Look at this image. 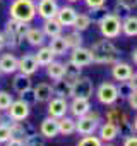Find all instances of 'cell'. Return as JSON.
Listing matches in <instances>:
<instances>
[{
  "label": "cell",
  "instance_id": "obj_1",
  "mask_svg": "<svg viewBox=\"0 0 137 146\" xmlns=\"http://www.w3.org/2000/svg\"><path fill=\"white\" fill-rule=\"evenodd\" d=\"M89 50H91V55H93V62L94 64L111 65V64H115V62L120 60V50L108 38L94 41Z\"/></svg>",
  "mask_w": 137,
  "mask_h": 146
},
{
  "label": "cell",
  "instance_id": "obj_2",
  "mask_svg": "<svg viewBox=\"0 0 137 146\" xmlns=\"http://www.w3.org/2000/svg\"><path fill=\"white\" fill-rule=\"evenodd\" d=\"M9 14L12 19L29 24L36 17V4L34 0H14L9 7Z\"/></svg>",
  "mask_w": 137,
  "mask_h": 146
},
{
  "label": "cell",
  "instance_id": "obj_3",
  "mask_svg": "<svg viewBox=\"0 0 137 146\" xmlns=\"http://www.w3.org/2000/svg\"><path fill=\"white\" fill-rule=\"evenodd\" d=\"M98 26L103 38H108V40H115L122 33V19L113 12H105L98 19Z\"/></svg>",
  "mask_w": 137,
  "mask_h": 146
},
{
  "label": "cell",
  "instance_id": "obj_4",
  "mask_svg": "<svg viewBox=\"0 0 137 146\" xmlns=\"http://www.w3.org/2000/svg\"><path fill=\"white\" fill-rule=\"evenodd\" d=\"M99 113L98 112H88L86 115H81L77 117L76 120V132H79L81 136H89V134H94L99 127Z\"/></svg>",
  "mask_w": 137,
  "mask_h": 146
},
{
  "label": "cell",
  "instance_id": "obj_5",
  "mask_svg": "<svg viewBox=\"0 0 137 146\" xmlns=\"http://www.w3.org/2000/svg\"><path fill=\"white\" fill-rule=\"evenodd\" d=\"M94 93V86H93V81L89 78H82L79 76L74 83H72V88H70V96L72 98H91Z\"/></svg>",
  "mask_w": 137,
  "mask_h": 146
},
{
  "label": "cell",
  "instance_id": "obj_6",
  "mask_svg": "<svg viewBox=\"0 0 137 146\" xmlns=\"http://www.w3.org/2000/svg\"><path fill=\"white\" fill-rule=\"evenodd\" d=\"M96 98L101 105H115L118 100L117 86L113 83H101L96 90Z\"/></svg>",
  "mask_w": 137,
  "mask_h": 146
},
{
  "label": "cell",
  "instance_id": "obj_7",
  "mask_svg": "<svg viewBox=\"0 0 137 146\" xmlns=\"http://www.w3.org/2000/svg\"><path fill=\"white\" fill-rule=\"evenodd\" d=\"M7 112V117L11 120H16V122H21V120H26L29 117V105L24 103L21 98L19 100H12L11 107L5 110Z\"/></svg>",
  "mask_w": 137,
  "mask_h": 146
},
{
  "label": "cell",
  "instance_id": "obj_8",
  "mask_svg": "<svg viewBox=\"0 0 137 146\" xmlns=\"http://www.w3.org/2000/svg\"><path fill=\"white\" fill-rule=\"evenodd\" d=\"M67 112H68V102H67V98L55 96V98L48 100V115L50 117L60 119V117L67 115Z\"/></svg>",
  "mask_w": 137,
  "mask_h": 146
},
{
  "label": "cell",
  "instance_id": "obj_9",
  "mask_svg": "<svg viewBox=\"0 0 137 146\" xmlns=\"http://www.w3.org/2000/svg\"><path fill=\"white\" fill-rule=\"evenodd\" d=\"M70 62L76 64L77 67H88L93 64V55H91V50L89 48H84V46H77L72 50L70 53Z\"/></svg>",
  "mask_w": 137,
  "mask_h": 146
},
{
  "label": "cell",
  "instance_id": "obj_10",
  "mask_svg": "<svg viewBox=\"0 0 137 146\" xmlns=\"http://www.w3.org/2000/svg\"><path fill=\"white\" fill-rule=\"evenodd\" d=\"M38 69H40V65H38V62H36L33 53H26L21 58H17V70L22 72V74L33 76L34 72H38Z\"/></svg>",
  "mask_w": 137,
  "mask_h": 146
},
{
  "label": "cell",
  "instance_id": "obj_11",
  "mask_svg": "<svg viewBox=\"0 0 137 146\" xmlns=\"http://www.w3.org/2000/svg\"><path fill=\"white\" fill-rule=\"evenodd\" d=\"M58 11V4L57 0H40V4L36 5V14L45 21V19H51L57 16Z\"/></svg>",
  "mask_w": 137,
  "mask_h": 146
},
{
  "label": "cell",
  "instance_id": "obj_12",
  "mask_svg": "<svg viewBox=\"0 0 137 146\" xmlns=\"http://www.w3.org/2000/svg\"><path fill=\"white\" fill-rule=\"evenodd\" d=\"M40 134L45 137V139H53L58 136V119H53V117H46L41 120L40 124Z\"/></svg>",
  "mask_w": 137,
  "mask_h": 146
},
{
  "label": "cell",
  "instance_id": "obj_13",
  "mask_svg": "<svg viewBox=\"0 0 137 146\" xmlns=\"http://www.w3.org/2000/svg\"><path fill=\"white\" fill-rule=\"evenodd\" d=\"M113 67H111V76H113V79L115 81H127V79H130L132 78V74H134V69H132V65H128V64H125V62H115V64H111Z\"/></svg>",
  "mask_w": 137,
  "mask_h": 146
},
{
  "label": "cell",
  "instance_id": "obj_14",
  "mask_svg": "<svg viewBox=\"0 0 137 146\" xmlns=\"http://www.w3.org/2000/svg\"><path fill=\"white\" fill-rule=\"evenodd\" d=\"M28 28H29V24L28 23H22V21H17V19H9L7 23H5V35H9V36H16V38H22L24 40V33L28 31Z\"/></svg>",
  "mask_w": 137,
  "mask_h": 146
},
{
  "label": "cell",
  "instance_id": "obj_15",
  "mask_svg": "<svg viewBox=\"0 0 137 146\" xmlns=\"http://www.w3.org/2000/svg\"><path fill=\"white\" fill-rule=\"evenodd\" d=\"M76 17H77V11H76L74 7H70V5L58 7L57 16H55V19H57L62 26H72L74 21H76Z\"/></svg>",
  "mask_w": 137,
  "mask_h": 146
},
{
  "label": "cell",
  "instance_id": "obj_16",
  "mask_svg": "<svg viewBox=\"0 0 137 146\" xmlns=\"http://www.w3.org/2000/svg\"><path fill=\"white\" fill-rule=\"evenodd\" d=\"M89 110H91V103L88 98H72V102L68 103V112L76 119L81 115H86Z\"/></svg>",
  "mask_w": 137,
  "mask_h": 146
},
{
  "label": "cell",
  "instance_id": "obj_17",
  "mask_svg": "<svg viewBox=\"0 0 137 146\" xmlns=\"http://www.w3.org/2000/svg\"><path fill=\"white\" fill-rule=\"evenodd\" d=\"M17 72V57L12 53H4L0 57V74H16Z\"/></svg>",
  "mask_w": 137,
  "mask_h": 146
},
{
  "label": "cell",
  "instance_id": "obj_18",
  "mask_svg": "<svg viewBox=\"0 0 137 146\" xmlns=\"http://www.w3.org/2000/svg\"><path fill=\"white\" fill-rule=\"evenodd\" d=\"M99 139L103 141V143H111L113 139H117L118 137V129H117V125L113 124V122H110V120H106L105 124H101L99 127Z\"/></svg>",
  "mask_w": 137,
  "mask_h": 146
},
{
  "label": "cell",
  "instance_id": "obj_19",
  "mask_svg": "<svg viewBox=\"0 0 137 146\" xmlns=\"http://www.w3.org/2000/svg\"><path fill=\"white\" fill-rule=\"evenodd\" d=\"M117 93H118V98H123V100H127L130 95H134L135 93V74H132V78L127 81H118Z\"/></svg>",
  "mask_w": 137,
  "mask_h": 146
},
{
  "label": "cell",
  "instance_id": "obj_20",
  "mask_svg": "<svg viewBox=\"0 0 137 146\" xmlns=\"http://www.w3.org/2000/svg\"><path fill=\"white\" fill-rule=\"evenodd\" d=\"M24 40L31 45V46H41L46 40L45 33L38 28H28V31L24 33Z\"/></svg>",
  "mask_w": 137,
  "mask_h": 146
},
{
  "label": "cell",
  "instance_id": "obj_21",
  "mask_svg": "<svg viewBox=\"0 0 137 146\" xmlns=\"http://www.w3.org/2000/svg\"><path fill=\"white\" fill-rule=\"evenodd\" d=\"M70 88H72V83H68L65 78H60L55 81V84L51 86V91L55 96H60V98H68L70 96Z\"/></svg>",
  "mask_w": 137,
  "mask_h": 146
},
{
  "label": "cell",
  "instance_id": "obj_22",
  "mask_svg": "<svg viewBox=\"0 0 137 146\" xmlns=\"http://www.w3.org/2000/svg\"><path fill=\"white\" fill-rule=\"evenodd\" d=\"M62 24L55 19V17H51V19H45V23H43V28H41V31L45 33V36H48V38H53V36H58V35H62Z\"/></svg>",
  "mask_w": 137,
  "mask_h": 146
},
{
  "label": "cell",
  "instance_id": "obj_23",
  "mask_svg": "<svg viewBox=\"0 0 137 146\" xmlns=\"http://www.w3.org/2000/svg\"><path fill=\"white\" fill-rule=\"evenodd\" d=\"M33 91H34V96H36V103H46L53 96L51 84H48V83H40Z\"/></svg>",
  "mask_w": 137,
  "mask_h": 146
},
{
  "label": "cell",
  "instance_id": "obj_24",
  "mask_svg": "<svg viewBox=\"0 0 137 146\" xmlns=\"http://www.w3.org/2000/svg\"><path fill=\"white\" fill-rule=\"evenodd\" d=\"M12 86H14V90H16L17 93H22V91H26V90L33 88L31 76H26V74H22V72H19V70H17V74H16V76H14V79H12Z\"/></svg>",
  "mask_w": 137,
  "mask_h": 146
},
{
  "label": "cell",
  "instance_id": "obj_25",
  "mask_svg": "<svg viewBox=\"0 0 137 146\" xmlns=\"http://www.w3.org/2000/svg\"><path fill=\"white\" fill-rule=\"evenodd\" d=\"M122 33L128 38H134L137 35V17L135 14H128L122 21Z\"/></svg>",
  "mask_w": 137,
  "mask_h": 146
},
{
  "label": "cell",
  "instance_id": "obj_26",
  "mask_svg": "<svg viewBox=\"0 0 137 146\" xmlns=\"http://www.w3.org/2000/svg\"><path fill=\"white\" fill-rule=\"evenodd\" d=\"M74 132H76V120L72 117L63 115V117L58 119V134H62V136H70Z\"/></svg>",
  "mask_w": 137,
  "mask_h": 146
},
{
  "label": "cell",
  "instance_id": "obj_27",
  "mask_svg": "<svg viewBox=\"0 0 137 146\" xmlns=\"http://www.w3.org/2000/svg\"><path fill=\"white\" fill-rule=\"evenodd\" d=\"M34 55V58H36V62H38V65H41V67H46L50 62H53L55 60V55H53V52L48 48V46H40V50L36 52V53H33Z\"/></svg>",
  "mask_w": 137,
  "mask_h": 146
},
{
  "label": "cell",
  "instance_id": "obj_28",
  "mask_svg": "<svg viewBox=\"0 0 137 146\" xmlns=\"http://www.w3.org/2000/svg\"><path fill=\"white\" fill-rule=\"evenodd\" d=\"M48 48L53 52V55H65V52L68 50V48H67V45H65V40H63V36H62V35L53 36V38L50 40Z\"/></svg>",
  "mask_w": 137,
  "mask_h": 146
},
{
  "label": "cell",
  "instance_id": "obj_29",
  "mask_svg": "<svg viewBox=\"0 0 137 146\" xmlns=\"http://www.w3.org/2000/svg\"><path fill=\"white\" fill-rule=\"evenodd\" d=\"M79 76H81V67H77V65L72 64L70 60H68L67 64H63V78H65L68 83H74Z\"/></svg>",
  "mask_w": 137,
  "mask_h": 146
},
{
  "label": "cell",
  "instance_id": "obj_30",
  "mask_svg": "<svg viewBox=\"0 0 137 146\" xmlns=\"http://www.w3.org/2000/svg\"><path fill=\"white\" fill-rule=\"evenodd\" d=\"M46 74H48V78L53 79V81L63 78V64H62V62H57V60L50 62V64L46 65Z\"/></svg>",
  "mask_w": 137,
  "mask_h": 146
},
{
  "label": "cell",
  "instance_id": "obj_31",
  "mask_svg": "<svg viewBox=\"0 0 137 146\" xmlns=\"http://www.w3.org/2000/svg\"><path fill=\"white\" fill-rule=\"evenodd\" d=\"M63 40H65L67 48H70V50H74V48H77V46H82V36H81V31L67 33V35L63 36Z\"/></svg>",
  "mask_w": 137,
  "mask_h": 146
},
{
  "label": "cell",
  "instance_id": "obj_32",
  "mask_svg": "<svg viewBox=\"0 0 137 146\" xmlns=\"http://www.w3.org/2000/svg\"><path fill=\"white\" fill-rule=\"evenodd\" d=\"M91 17L88 16V14H77V17H76V21H74V24H72V28L76 29V31H86L89 26H91Z\"/></svg>",
  "mask_w": 137,
  "mask_h": 146
},
{
  "label": "cell",
  "instance_id": "obj_33",
  "mask_svg": "<svg viewBox=\"0 0 137 146\" xmlns=\"http://www.w3.org/2000/svg\"><path fill=\"white\" fill-rule=\"evenodd\" d=\"M106 120L113 122L115 125H120V124H123L125 120H128V117H127L123 112H120V108H111V110L106 113Z\"/></svg>",
  "mask_w": 137,
  "mask_h": 146
},
{
  "label": "cell",
  "instance_id": "obj_34",
  "mask_svg": "<svg viewBox=\"0 0 137 146\" xmlns=\"http://www.w3.org/2000/svg\"><path fill=\"white\" fill-rule=\"evenodd\" d=\"M22 141H24V146H45V137L40 132H33L26 136Z\"/></svg>",
  "mask_w": 137,
  "mask_h": 146
},
{
  "label": "cell",
  "instance_id": "obj_35",
  "mask_svg": "<svg viewBox=\"0 0 137 146\" xmlns=\"http://www.w3.org/2000/svg\"><path fill=\"white\" fill-rule=\"evenodd\" d=\"M76 146H103V141L98 136L89 134V136H84L82 139H79V143Z\"/></svg>",
  "mask_w": 137,
  "mask_h": 146
},
{
  "label": "cell",
  "instance_id": "obj_36",
  "mask_svg": "<svg viewBox=\"0 0 137 146\" xmlns=\"http://www.w3.org/2000/svg\"><path fill=\"white\" fill-rule=\"evenodd\" d=\"M130 12H132V7H130V5H127V4H123V2H117V5H115V11H113V14H117L120 19L127 17Z\"/></svg>",
  "mask_w": 137,
  "mask_h": 146
},
{
  "label": "cell",
  "instance_id": "obj_37",
  "mask_svg": "<svg viewBox=\"0 0 137 146\" xmlns=\"http://www.w3.org/2000/svg\"><path fill=\"white\" fill-rule=\"evenodd\" d=\"M9 125H11V137H16V139H22L24 137V131H22V124L21 122L12 120V124H9Z\"/></svg>",
  "mask_w": 137,
  "mask_h": 146
},
{
  "label": "cell",
  "instance_id": "obj_38",
  "mask_svg": "<svg viewBox=\"0 0 137 146\" xmlns=\"http://www.w3.org/2000/svg\"><path fill=\"white\" fill-rule=\"evenodd\" d=\"M11 139V125L7 122H0V144H4Z\"/></svg>",
  "mask_w": 137,
  "mask_h": 146
},
{
  "label": "cell",
  "instance_id": "obj_39",
  "mask_svg": "<svg viewBox=\"0 0 137 146\" xmlns=\"http://www.w3.org/2000/svg\"><path fill=\"white\" fill-rule=\"evenodd\" d=\"M12 95L7 91H0V110H7L12 103Z\"/></svg>",
  "mask_w": 137,
  "mask_h": 146
},
{
  "label": "cell",
  "instance_id": "obj_40",
  "mask_svg": "<svg viewBox=\"0 0 137 146\" xmlns=\"http://www.w3.org/2000/svg\"><path fill=\"white\" fill-rule=\"evenodd\" d=\"M19 95H21V100H22L24 103H28L29 107L36 103V96H34L33 88H29V90H26V91H22V93H19Z\"/></svg>",
  "mask_w": 137,
  "mask_h": 146
},
{
  "label": "cell",
  "instance_id": "obj_41",
  "mask_svg": "<svg viewBox=\"0 0 137 146\" xmlns=\"http://www.w3.org/2000/svg\"><path fill=\"white\" fill-rule=\"evenodd\" d=\"M88 9H103L106 5V0H84Z\"/></svg>",
  "mask_w": 137,
  "mask_h": 146
},
{
  "label": "cell",
  "instance_id": "obj_42",
  "mask_svg": "<svg viewBox=\"0 0 137 146\" xmlns=\"http://www.w3.org/2000/svg\"><path fill=\"white\" fill-rule=\"evenodd\" d=\"M123 146H137V137H135V134H130V136L123 137Z\"/></svg>",
  "mask_w": 137,
  "mask_h": 146
},
{
  "label": "cell",
  "instance_id": "obj_43",
  "mask_svg": "<svg viewBox=\"0 0 137 146\" xmlns=\"http://www.w3.org/2000/svg\"><path fill=\"white\" fill-rule=\"evenodd\" d=\"M5 146H24V141L22 139H16V137H11L7 143H4Z\"/></svg>",
  "mask_w": 137,
  "mask_h": 146
},
{
  "label": "cell",
  "instance_id": "obj_44",
  "mask_svg": "<svg viewBox=\"0 0 137 146\" xmlns=\"http://www.w3.org/2000/svg\"><path fill=\"white\" fill-rule=\"evenodd\" d=\"M127 102H128V105H130V108H137V95L134 93V95H130L128 98H127Z\"/></svg>",
  "mask_w": 137,
  "mask_h": 146
},
{
  "label": "cell",
  "instance_id": "obj_45",
  "mask_svg": "<svg viewBox=\"0 0 137 146\" xmlns=\"http://www.w3.org/2000/svg\"><path fill=\"white\" fill-rule=\"evenodd\" d=\"M4 48H5V36H4V33H0V52Z\"/></svg>",
  "mask_w": 137,
  "mask_h": 146
},
{
  "label": "cell",
  "instance_id": "obj_46",
  "mask_svg": "<svg viewBox=\"0 0 137 146\" xmlns=\"http://www.w3.org/2000/svg\"><path fill=\"white\" fill-rule=\"evenodd\" d=\"M118 2H123V4H127V5H130V7L135 5V0H118Z\"/></svg>",
  "mask_w": 137,
  "mask_h": 146
},
{
  "label": "cell",
  "instance_id": "obj_47",
  "mask_svg": "<svg viewBox=\"0 0 137 146\" xmlns=\"http://www.w3.org/2000/svg\"><path fill=\"white\" fill-rule=\"evenodd\" d=\"M132 60H134V62L137 60V52H135V50H132Z\"/></svg>",
  "mask_w": 137,
  "mask_h": 146
},
{
  "label": "cell",
  "instance_id": "obj_48",
  "mask_svg": "<svg viewBox=\"0 0 137 146\" xmlns=\"http://www.w3.org/2000/svg\"><path fill=\"white\" fill-rule=\"evenodd\" d=\"M67 2H79V0H67Z\"/></svg>",
  "mask_w": 137,
  "mask_h": 146
},
{
  "label": "cell",
  "instance_id": "obj_49",
  "mask_svg": "<svg viewBox=\"0 0 137 146\" xmlns=\"http://www.w3.org/2000/svg\"><path fill=\"white\" fill-rule=\"evenodd\" d=\"M103 146H113V144H103Z\"/></svg>",
  "mask_w": 137,
  "mask_h": 146
},
{
  "label": "cell",
  "instance_id": "obj_50",
  "mask_svg": "<svg viewBox=\"0 0 137 146\" xmlns=\"http://www.w3.org/2000/svg\"><path fill=\"white\" fill-rule=\"evenodd\" d=\"M0 2H2V0H0Z\"/></svg>",
  "mask_w": 137,
  "mask_h": 146
}]
</instances>
